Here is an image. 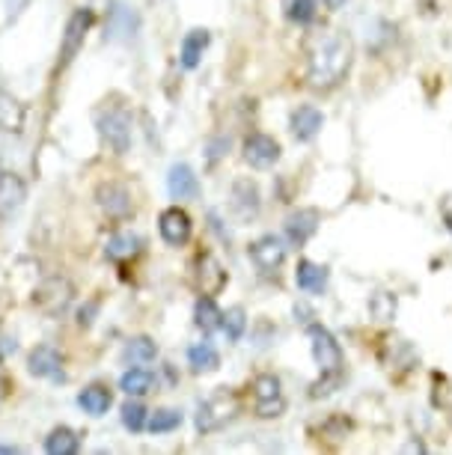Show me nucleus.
<instances>
[{
	"instance_id": "nucleus-1",
	"label": "nucleus",
	"mask_w": 452,
	"mask_h": 455,
	"mask_svg": "<svg viewBox=\"0 0 452 455\" xmlns=\"http://www.w3.org/2000/svg\"><path fill=\"white\" fill-rule=\"evenodd\" d=\"M352 63H354L352 39L345 33H334V36L321 39L310 51V60H306V84L319 92L337 90L348 78V72H352Z\"/></svg>"
},
{
	"instance_id": "nucleus-2",
	"label": "nucleus",
	"mask_w": 452,
	"mask_h": 455,
	"mask_svg": "<svg viewBox=\"0 0 452 455\" xmlns=\"http://www.w3.org/2000/svg\"><path fill=\"white\" fill-rule=\"evenodd\" d=\"M306 339H310L313 360L321 372L319 381L310 384V399H325L330 393L339 390V384H343V378H345L343 346H339V339L321 322L306 324Z\"/></svg>"
},
{
	"instance_id": "nucleus-3",
	"label": "nucleus",
	"mask_w": 452,
	"mask_h": 455,
	"mask_svg": "<svg viewBox=\"0 0 452 455\" xmlns=\"http://www.w3.org/2000/svg\"><path fill=\"white\" fill-rule=\"evenodd\" d=\"M242 411V402L233 390L220 387L218 393H211L206 402H200L197 408V417H194V426H197L200 435H211L218 428H224L226 423H233Z\"/></svg>"
},
{
	"instance_id": "nucleus-4",
	"label": "nucleus",
	"mask_w": 452,
	"mask_h": 455,
	"mask_svg": "<svg viewBox=\"0 0 452 455\" xmlns=\"http://www.w3.org/2000/svg\"><path fill=\"white\" fill-rule=\"evenodd\" d=\"M253 393V414L259 419H277L286 411V393L283 381L274 372H259L250 384Z\"/></svg>"
},
{
	"instance_id": "nucleus-5",
	"label": "nucleus",
	"mask_w": 452,
	"mask_h": 455,
	"mask_svg": "<svg viewBox=\"0 0 452 455\" xmlns=\"http://www.w3.org/2000/svg\"><path fill=\"white\" fill-rule=\"evenodd\" d=\"M101 140L110 146L114 156H125L131 149V114L125 108H105L96 119Z\"/></svg>"
},
{
	"instance_id": "nucleus-6",
	"label": "nucleus",
	"mask_w": 452,
	"mask_h": 455,
	"mask_svg": "<svg viewBox=\"0 0 452 455\" xmlns=\"http://www.w3.org/2000/svg\"><path fill=\"white\" fill-rule=\"evenodd\" d=\"M247 256H250L253 268L262 274V277H274V274L283 268L286 256H289V244L274 233H266L259 238H253L250 247H247Z\"/></svg>"
},
{
	"instance_id": "nucleus-7",
	"label": "nucleus",
	"mask_w": 452,
	"mask_h": 455,
	"mask_svg": "<svg viewBox=\"0 0 452 455\" xmlns=\"http://www.w3.org/2000/svg\"><path fill=\"white\" fill-rule=\"evenodd\" d=\"M72 298H75V286L66 277H48L33 291V304H36V310L45 313L48 319H57V315H63L69 310Z\"/></svg>"
},
{
	"instance_id": "nucleus-8",
	"label": "nucleus",
	"mask_w": 452,
	"mask_h": 455,
	"mask_svg": "<svg viewBox=\"0 0 452 455\" xmlns=\"http://www.w3.org/2000/svg\"><path fill=\"white\" fill-rule=\"evenodd\" d=\"M92 24H96V15H92V10H87V6L72 12V19L66 21L63 42H59V68H66L78 57V51L83 48V42H87V33L92 30Z\"/></svg>"
},
{
	"instance_id": "nucleus-9",
	"label": "nucleus",
	"mask_w": 452,
	"mask_h": 455,
	"mask_svg": "<svg viewBox=\"0 0 452 455\" xmlns=\"http://www.w3.org/2000/svg\"><path fill=\"white\" fill-rule=\"evenodd\" d=\"M140 30V15L125 0H110L105 12V39L110 42H128Z\"/></svg>"
},
{
	"instance_id": "nucleus-10",
	"label": "nucleus",
	"mask_w": 452,
	"mask_h": 455,
	"mask_svg": "<svg viewBox=\"0 0 452 455\" xmlns=\"http://www.w3.org/2000/svg\"><path fill=\"white\" fill-rule=\"evenodd\" d=\"M229 212L235 214L238 223H250L259 218L262 212V194H259V185L253 179H235L233 188H229Z\"/></svg>"
},
{
	"instance_id": "nucleus-11",
	"label": "nucleus",
	"mask_w": 452,
	"mask_h": 455,
	"mask_svg": "<svg viewBox=\"0 0 452 455\" xmlns=\"http://www.w3.org/2000/svg\"><path fill=\"white\" fill-rule=\"evenodd\" d=\"M242 156L253 170H271L280 161V156H283V146H280L271 134L253 132L244 137Z\"/></svg>"
},
{
	"instance_id": "nucleus-12",
	"label": "nucleus",
	"mask_w": 452,
	"mask_h": 455,
	"mask_svg": "<svg viewBox=\"0 0 452 455\" xmlns=\"http://www.w3.org/2000/svg\"><path fill=\"white\" fill-rule=\"evenodd\" d=\"M194 283H197L200 295H220L229 283V271L224 268V262L215 253H200L194 262Z\"/></svg>"
},
{
	"instance_id": "nucleus-13",
	"label": "nucleus",
	"mask_w": 452,
	"mask_h": 455,
	"mask_svg": "<svg viewBox=\"0 0 452 455\" xmlns=\"http://www.w3.org/2000/svg\"><path fill=\"white\" fill-rule=\"evenodd\" d=\"M158 233L164 238V244L170 247H185L191 242V233H194V220L191 214L185 209H178V205H170V209L161 212L158 218Z\"/></svg>"
},
{
	"instance_id": "nucleus-14",
	"label": "nucleus",
	"mask_w": 452,
	"mask_h": 455,
	"mask_svg": "<svg viewBox=\"0 0 452 455\" xmlns=\"http://www.w3.org/2000/svg\"><path fill=\"white\" fill-rule=\"evenodd\" d=\"M28 203V185L19 173L4 170L0 173V223H10Z\"/></svg>"
},
{
	"instance_id": "nucleus-15",
	"label": "nucleus",
	"mask_w": 452,
	"mask_h": 455,
	"mask_svg": "<svg viewBox=\"0 0 452 455\" xmlns=\"http://www.w3.org/2000/svg\"><path fill=\"white\" fill-rule=\"evenodd\" d=\"M319 223H321L319 209H297V212H292L286 218V223H283L286 242L292 247H304L315 233H319Z\"/></svg>"
},
{
	"instance_id": "nucleus-16",
	"label": "nucleus",
	"mask_w": 452,
	"mask_h": 455,
	"mask_svg": "<svg viewBox=\"0 0 452 455\" xmlns=\"http://www.w3.org/2000/svg\"><path fill=\"white\" fill-rule=\"evenodd\" d=\"M321 128H325V114H321L319 108L313 105H301L292 110V116H289V132L297 143H310L315 137L321 134Z\"/></svg>"
},
{
	"instance_id": "nucleus-17",
	"label": "nucleus",
	"mask_w": 452,
	"mask_h": 455,
	"mask_svg": "<svg viewBox=\"0 0 452 455\" xmlns=\"http://www.w3.org/2000/svg\"><path fill=\"white\" fill-rule=\"evenodd\" d=\"M28 369H30V375H36V378H48V381H63V357H59V351L54 346H36L30 351V357H28Z\"/></svg>"
},
{
	"instance_id": "nucleus-18",
	"label": "nucleus",
	"mask_w": 452,
	"mask_h": 455,
	"mask_svg": "<svg viewBox=\"0 0 452 455\" xmlns=\"http://www.w3.org/2000/svg\"><path fill=\"white\" fill-rule=\"evenodd\" d=\"M96 200L101 209L107 212V218H128V214L134 212L131 191L119 182H101L96 191Z\"/></svg>"
},
{
	"instance_id": "nucleus-19",
	"label": "nucleus",
	"mask_w": 452,
	"mask_h": 455,
	"mask_svg": "<svg viewBox=\"0 0 452 455\" xmlns=\"http://www.w3.org/2000/svg\"><path fill=\"white\" fill-rule=\"evenodd\" d=\"M167 191L173 200H194L200 196V176L191 164H173L167 173Z\"/></svg>"
},
{
	"instance_id": "nucleus-20",
	"label": "nucleus",
	"mask_w": 452,
	"mask_h": 455,
	"mask_svg": "<svg viewBox=\"0 0 452 455\" xmlns=\"http://www.w3.org/2000/svg\"><path fill=\"white\" fill-rule=\"evenodd\" d=\"M211 45V33L206 28H194L185 33L182 45H178V63H182V68H197L202 63V54H206V48Z\"/></svg>"
},
{
	"instance_id": "nucleus-21",
	"label": "nucleus",
	"mask_w": 452,
	"mask_h": 455,
	"mask_svg": "<svg viewBox=\"0 0 452 455\" xmlns=\"http://www.w3.org/2000/svg\"><path fill=\"white\" fill-rule=\"evenodd\" d=\"M328 268L313 259H301L295 268V286L306 291V295H321V291L328 289Z\"/></svg>"
},
{
	"instance_id": "nucleus-22",
	"label": "nucleus",
	"mask_w": 452,
	"mask_h": 455,
	"mask_svg": "<svg viewBox=\"0 0 452 455\" xmlns=\"http://www.w3.org/2000/svg\"><path fill=\"white\" fill-rule=\"evenodd\" d=\"M143 251V238L134 233H116L110 235V242L105 247V256L110 262H131L138 259Z\"/></svg>"
},
{
	"instance_id": "nucleus-23",
	"label": "nucleus",
	"mask_w": 452,
	"mask_h": 455,
	"mask_svg": "<svg viewBox=\"0 0 452 455\" xmlns=\"http://www.w3.org/2000/svg\"><path fill=\"white\" fill-rule=\"evenodd\" d=\"M78 405L83 408V414L90 417H105L110 405H114V393H110L105 384H90L78 393Z\"/></svg>"
},
{
	"instance_id": "nucleus-24",
	"label": "nucleus",
	"mask_w": 452,
	"mask_h": 455,
	"mask_svg": "<svg viewBox=\"0 0 452 455\" xmlns=\"http://www.w3.org/2000/svg\"><path fill=\"white\" fill-rule=\"evenodd\" d=\"M152 387H155V375H152L149 369H143L140 363L125 369L123 378H119V390H123L125 396H134V399L147 396V393H152Z\"/></svg>"
},
{
	"instance_id": "nucleus-25",
	"label": "nucleus",
	"mask_w": 452,
	"mask_h": 455,
	"mask_svg": "<svg viewBox=\"0 0 452 455\" xmlns=\"http://www.w3.org/2000/svg\"><path fill=\"white\" fill-rule=\"evenodd\" d=\"M220 319H224V310L215 304V298L200 295L197 304H194V324H197L202 333H215L220 331Z\"/></svg>"
},
{
	"instance_id": "nucleus-26",
	"label": "nucleus",
	"mask_w": 452,
	"mask_h": 455,
	"mask_svg": "<svg viewBox=\"0 0 452 455\" xmlns=\"http://www.w3.org/2000/svg\"><path fill=\"white\" fill-rule=\"evenodd\" d=\"M81 450V435L69 426H57L54 432L45 437L48 455H75Z\"/></svg>"
},
{
	"instance_id": "nucleus-27",
	"label": "nucleus",
	"mask_w": 452,
	"mask_h": 455,
	"mask_svg": "<svg viewBox=\"0 0 452 455\" xmlns=\"http://www.w3.org/2000/svg\"><path fill=\"white\" fill-rule=\"evenodd\" d=\"M187 366H191L197 375H202V372H215V369L220 366L218 348L211 346V342H194V346L187 348Z\"/></svg>"
},
{
	"instance_id": "nucleus-28",
	"label": "nucleus",
	"mask_w": 452,
	"mask_h": 455,
	"mask_svg": "<svg viewBox=\"0 0 452 455\" xmlns=\"http://www.w3.org/2000/svg\"><path fill=\"white\" fill-rule=\"evenodd\" d=\"M21 125H24L21 101L0 87V128H4V132H21Z\"/></svg>"
},
{
	"instance_id": "nucleus-29",
	"label": "nucleus",
	"mask_w": 452,
	"mask_h": 455,
	"mask_svg": "<svg viewBox=\"0 0 452 455\" xmlns=\"http://www.w3.org/2000/svg\"><path fill=\"white\" fill-rule=\"evenodd\" d=\"M182 411H176V408H161L155 411V414L149 417V423L147 428L152 435H170V432H176L178 426H182Z\"/></svg>"
},
{
	"instance_id": "nucleus-30",
	"label": "nucleus",
	"mask_w": 452,
	"mask_h": 455,
	"mask_svg": "<svg viewBox=\"0 0 452 455\" xmlns=\"http://www.w3.org/2000/svg\"><path fill=\"white\" fill-rule=\"evenodd\" d=\"M158 357V346L149 337H131L125 346V360L131 363H152Z\"/></svg>"
},
{
	"instance_id": "nucleus-31",
	"label": "nucleus",
	"mask_w": 452,
	"mask_h": 455,
	"mask_svg": "<svg viewBox=\"0 0 452 455\" xmlns=\"http://www.w3.org/2000/svg\"><path fill=\"white\" fill-rule=\"evenodd\" d=\"M220 331L226 333L229 342L242 339L244 331H247V313H244V307H229V310L224 313V319H220Z\"/></svg>"
},
{
	"instance_id": "nucleus-32",
	"label": "nucleus",
	"mask_w": 452,
	"mask_h": 455,
	"mask_svg": "<svg viewBox=\"0 0 452 455\" xmlns=\"http://www.w3.org/2000/svg\"><path fill=\"white\" fill-rule=\"evenodd\" d=\"M286 15H289V21L306 28V24H313L315 15H319V0H289Z\"/></svg>"
},
{
	"instance_id": "nucleus-33",
	"label": "nucleus",
	"mask_w": 452,
	"mask_h": 455,
	"mask_svg": "<svg viewBox=\"0 0 452 455\" xmlns=\"http://www.w3.org/2000/svg\"><path fill=\"white\" fill-rule=\"evenodd\" d=\"M123 426L128 428V432H134V435H140L143 428H147L149 423V411L140 405V402H125L123 405Z\"/></svg>"
},
{
	"instance_id": "nucleus-34",
	"label": "nucleus",
	"mask_w": 452,
	"mask_h": 455,
	"mask_svg": "<svg viewBox=\"0 0 452 455\" xmlns=\"http://www.w3.org/2000/svg\"><path fill=\"white\" fill-rule=\"evenodd\" d=\"M369 313L375 315V322H390L396 315V295H387V291H378V295H372Z\"/></svg>"
},
{
	"instance_id": "nucleus-35",
	"label": "nucleus",
	"mask_w": 452,
	"mask_h": 455,
	"mask_svg": "<svg viewBox=\"0 0 452 455\" xmlns=\"http://www.w3.org/2000/svg\"><path fill=\"white\" fill-rule=\"evenodd\" d=\"M229 152V137H215L209 143V164H218V158H224Z\"/></svg>"
},
{
	"instance_id": "nucleus-36",
	"label": "nucleus",
	"mask_w": 452,
	"mask_h": 455,
	"mask_svg": "<svg viewBox=\"0 0 452 455\" xmlns=\"http://www.w3.org/2000/svg\"><path fill=\"white\" fill-rule=\"evenodd\" d=\"M21 452V446H15V443H0V455H19Z\"/></svg>"
},
{
	"instance_id": "nucleus-37",
	"label": "nucleus",
	"mask_w": 452,
	"mask_h": 455,
	"mask_svg": "<svg viewBox=\"0 0 452 455\" xmlns=\"http://www.w3.org/2000/svg\"><path fill=\"white\" fill-rule=\"evenodd\" d=\"M345 4H348V0H325V6H328L330 12H339V10H343Z\"/></svg>"
},
{
	"instance_id": "nucleus-38",
	"label": "nucleus",
	"mask_w": 452,
	"mask_h": 455,
	"mask_svg": "<svg viewBox=\"0 0 452 455\" xmlns=\"http://www.w3.org/2000/svg\"><path fill=\"white\" fill-rule=\"evenodd\" d=\"M405 450H408V452H414V450H416V452H425V446H423L420 441H416V443H408Z\"/></svg>"
},
{
	"instance_id": "nucleus-39",
	"label": "nucleus",
	"mask_w": 452,
	"mask_h": 455,
	"mask_svg": "<svg viewBox=\"0 0 452 455\" xmlns=\"http://www.w3.org/2000/svg\"><path fill=\"white\" fill-rule=\"evenodd\" d=\"M443 223H447V229H449V233H452V212H447V214H443Z\"/></svg>"
}]
</instances>
